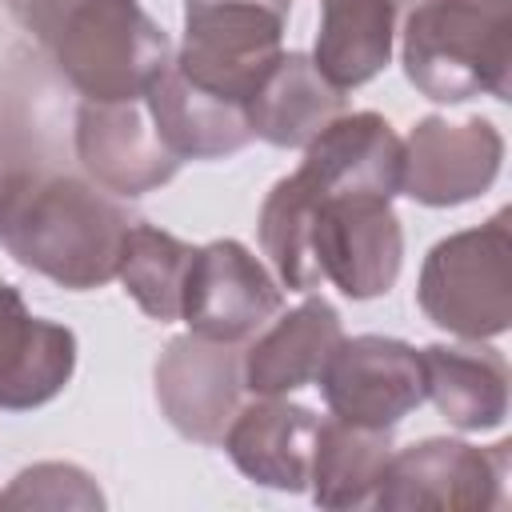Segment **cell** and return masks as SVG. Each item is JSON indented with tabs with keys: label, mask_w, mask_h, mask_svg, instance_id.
Returning <instances> with one entry per match:
<instances>
[{
	"label": "cell",
	"mask_w": 512,
	"mask_h": 512,
	"mask_svg": "<svg viewBox=\"0 0 512 512\" xmlns=\"http://www.w3.org/2000/svg\"><path fill=\"white\" fill-rule=\"evenodd\" d=\"M76 372V332L36 316L0 276V408L32 412L56 400Z\"/></svg>",
	"instance_id": "14"
},
{
	"label": "cell",
	"mask_w": 512,
	"mask_h": 512,
	"mask_svg": "<svg viewBox=\"0 0 512 512\" xmlns=\"http://www.w3.org/2000/svg\"><path fill=\"white\" fill-rule=\"evenodd\" d=\"M288 12L292 0H184V40L172 64L196 88L244 108L284 52Z\"/></svg>",
	"instance_id": "6"
},
{
	"label": "cell",
	"mask_w": 512,
	"mask_h": 512,
	"mask_svg": "<svg viewBox=\"0 0 512 512\" xmlns=\"http://www.w3.org/2000/svg\"><path fill=\"white\" fill-rule=\"evenodd\" d=\"M340 340V312L324 296H308L280 320L272 316V324H264V332L244 348V388L252 396H292L316 384Z\"/></svg>",
	"instance_id": "16"
},
{
	"label": "cell",
	"mask_w": 512,
	"mask_h": 512,
	"mask_svg": "<svg viewBox=\"0 0 512 512\" xmlns=\"http://www.w3.org/2000/svg\"><path fill=\"white\" fill-rule=\"evenodd\" d=\"M392 428H360L348 420H320L308 492L320 508L372 504L392 460Z\"/></svg>",
	"instance_id": "21"
},
{
	"label": "cell",
	"mask_w": 512,
	"mask_h": 512,
	"mask_svg": "<svg viewBox=\"0 0 512 512\" xmlns=\"http://www.w3.org/2000/svg\"><path fill=\"white\" fill-rule=\"evenodd\" d=\"M308 232V252L320 280H332L348 300L392 292L404 264V228L384 196L316 192L296 172L280 180Z\"/></svg>",
	"instance_id": "5"
},
{
	"label": "cell",
	"mask_w": 512,
	"mask_h": 512,
	"mask_svg": "<svg viewBox=\"0 0 512 512\" xmlns=\"http://www.w3.org/2000/svg\"><path fill=\"white\" fill-rule=\"evenodd\" d=\"M244 352L196 332L172 336L152 368L156 404L168 424L196 444H220L224 428L240 412Z\"/></svg>",
	"instance_id": "11"
},
{
	"label": "cell",
	"mask_w": 512,
	"mask_h": 512,
	"mask_svg": "<svg viewBox=\"0 0 512 512\" xmlns=\"http://www.w3.org/2000/svg\"><path fill=\"white\" fill-rule=\"evenodd\" d=\"M76 160L92 184L120 200L164 188L180 160L156 136L144 96L140 100H80L76 108Z\"/></svg>",
	"instance_id": "12"
},
{
	"label": "cell",
	"mask_w": 512,
	"mask_h": 512,
	"mask_svg": "<svg viewBox=\"0 0 512 512\" xmlns=\"http://www.w3.org/2000/svg\"><path fill=\"white\" fill-rule=\"evenodd\" d=\"M504 164V136L492 120L420 116L404 140L400 192L424 208H456L484 196Z\"/></svg>",
	"instance_id": "10"
},
{
	"label": "cell",
	"mask_w": 512,
	"mask_h": 512,
	"mask_svg": "<svg viewBox=\"0 0 512 512\" xmlns=\"http://www.w3.org/2000/svg\"><path fill=\"white\" fill-rule=\"evenodd\" d=\"M148 120L164 148L184 160H224L252 144V128L240 104L196 88L172 60L144 92Z\"/></svg>",
	"instance_id": "18"
},
{
	"label": "cell",
	"mask_w": 512,
	"mask_h": 512,
	"mask_svg": "<svg viewBox=\"0 0 512 512\" xmlns=\"http://www.w3.org/2000/svg\"><path fill=\"white\" fill-rule=\"evenodd\" d=\"M344 112L348 96L320 76L308 52H280L244 100L252 140L272 148H308Z\"/></svg>",
	"instance_id": "17"
},
{
	"label": "cell",
	"mask_w": 512,
	"mask_h": 512,
	"mask_svg": "<svg viewBox=\"0 0 512 512\" xmlns=\"http://www.w3.org/2000/svg\"><path fill=\"white\" fill-rule=\"evenodd\" d=\"M4 508H104V492L80 464L44 460L12 476V484L0 492Z\"/></svg>",
	"instance_id": "23"
},
{
	"label": "cell",
	"mask_w": 512,
	"mask_h": 512,
	"mask_svg": "<svg viewBox=\"0 0 512 512\" xmlns=\"http://www.w3.org/2000/svg\"><path fill=\"white\" fill-rule=\"evenodd\" d=\"M416 0H320L312 64L340 92L376 80L396 48L400 24Z\"/></svg>",
	"instance_id": "20"
},
{
	"label": "cell",
	"mask_w": 512,
	"mask_h": 512,
	"mask_svg": "<svg viewBox=\"0 0 512 512\" xmlns=\"http://www.w3.org/2000/svg\"><path fill=\"white\" fill-rule=\"evenodd\" d=\"M400 64L436 104L508 100L512 0H416L400 24Z\"/></svg>",
	"instance_id": "3"
},
{
	"label": "cell",
	"mask_w": 512,
	"mask_h": 512,
	"mask_svg": "<svg viewBox=\"0 0 512 512\" xmlns=\"http://www.w3.org/2000/svg\"><path fill=\"white\" fill-rule=\"evenodd\" d=\"M280 308L284 284L240 240L224 236L192 252L180 292V320L188 332L220 344H244L280 316Z\"/></svg>",
	"instance_id": "8"
},
{
	"label": "cell",
	"mask_w": 512,
	"mask_h": 512,
	"mask_svg": "<svg viewBox=\"0 0 512 512\" xmlns=\"http://www.w3.org/2000/svg\"><path fill=\"white\" fill-rule=\"evenodd\" d=\"M192 252L196 248L184 244L180 236H172L148 220H136L120 248L116 280L140 304L144 316L172 324V320H180V292H184Z\"/></svg>",
	"instance_id": "22"
},
{
	"label": "cell",
	"mask_w": 512,
	"mask_h": 512,
	"mask_svg": "<svg viewBox=\"0 0 512 512\" xmlns=\"http://www.w3.org/2000/svg\"><path fill=\"white\" fill-rule=\"evenodd\" d=\"M404 140L380 112L336 116L308 148L296 168L316 192H360V196H400Z\"/></svg>",
	"instance_id": "15"
},
{
	"label": "cell",
	"mask_w": 512,
	"mask_h": 512,
	"mask_svg": "<svg viewBox=\"0 0 512 512\" xmlns=\"http://www.w3.org/2000/svg\"><path fill=\"white\" fill-rule=\"evenodd\" d=\"M508 440L468 444L452 436H428L392 452L384 480L372 496L380 512H476L500 508L508 484Z\"/></svg>",
	"instance_id": "7"
},
{
	"label": "cell",
	"mask_w": 512,
	"mask_h": 512,
	"mask_svg": "<svg viewBox=\"0 0 512 512\" xmlns=\"http://www.w3.org/2000/svg\"><path fill=\"white\" fill-rule=\"evenodd\" d=\"M424 356V400L460 428V432H492L508 416V360L484 340L464 344H428Z\"/></svg>",
	"instance_id": "19"
},
{
	"label": "cell",
	"mask_w": 512,
	"mask_h": 512,
	"mask_svg": "<svg viewBox=\"0 0 512 512\" xmlns=\"http://www.w3.org/2000/svg\"><path fill=\"white\" fill-rule=\"evenodd\" d=\"M24 164H28V160H24L20 144H16V136H12L8 128H0V192H4V184L12 180V172L24 168Z\"/></svg>",
	"instance_id": "24"
},
{
	"label": "cell",
	"mask_w": 512,
	"mask_h": 512,
	"mask_svg": "<svg viewBox=\"0 0 512 512\" xmlns=\"http://www.w3.org/2000/svg\"><path fill=\"white\" fill-rule=\"evenodd\" d=\"M316 380L328 412L360 428H396L424 404V356L396 336H344Z\"/></svg>",
	"instance_id": "9"
},
{
	"label": "cell",
	"mask_w": 512,
	"mask_h": 512,
	"mask_svg": "<svg viewBox=\"0 0 512 512\" xmlns=\"http://www.w3.org/2000/svg\"><path fill=\"white\" fill-rule=\"evenodd\" d=\"M84 100H140L172 60L168 32L136 0H4Z\"/></svg>",
	"instance_id": "2"
},
{
	"label": "cell",
	"mask_w": 512,
	"mask_h": 512,
	"mask_svg": "<svg viewBox=\"0 0 512 512\" xmlns=\"http://www.w3.org/2000/svg\"><path fill=\"white\" fill-rule=\"evenodd\" d=\"M512 212L436 240L420 264L416 304L456 340H492L512 328Z\"/></svg>",
	"instance_id": "4"
},
{
	"label": "cell",
	"mask_w": 512,
	"mask_h": 512,
	"mask_svg": "<svg viewBox=\"0 0 512 512\" xmlns=\"http://www.w3.org/2000/svg\"><path fill=\"white\" fill-rule=\"evenodd\" d=\"M136 216L88 176L24 164L0 192V248L60 288L88 292L116 280Z\"/></svg>",
	"instance_id": "1"
},
{
	"label": "cell",
	"mask_w": 512,
	"mask_h": 512,
	"mask_svg": "<svg viewBox=\"0 0 512 512\" xmlns=\"http://www.w3.org/2000/svg\"><path fill=\"white\" fill-rule=\"evenodd\" d=\"M316 436L320 416L308 404H292L288 396H260L232 416L220 444L252 484L272 492H308Z\"/></svg>",
	"instance_id": "13"
}]
</instances>
